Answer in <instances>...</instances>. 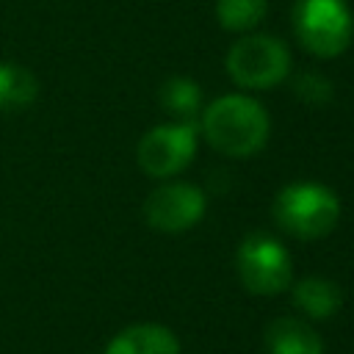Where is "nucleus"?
Returning <instances> with one entry per match:
<instances>
[{"mask_svg":"<svg viewBox=\"0 0 354 354\" xmlns=\"http://www.w3.org/2000/svg\"><path fill=\"white\" fill-rule=\"evenodd\" d=\"M199 127L213 149L230 158H246L263 149L271 122L257 100L246 94H224L202 111Z\"/></svg>","mask_w":354,"mask_h":354,"instance_id":"obj_1","label":"nucleus"},{"mask_svg":"<svg viewBox=\"0 0 354 354\" xmlns=\"http://www.w3.org/2000/svg\"><path fill=\"white\" fill-rule=\"evenodd\" d=\"M340 218V199L321 183H290L274 199V221L282 232L299 241H315L335 230Z\"/></svg>","mask_w":354,"mask_h":354,"instance_id":"obj_2","label":"nucleus"},{"mask_svg":"<svg viewBox=\"0 0 354 354\" xmlns=\"http://www.w3.org/2000/svg\"><path fill=\"white\" fill-rule=\"evenodd\" d=\"M293 33L318 58H337L354 39V19L346 0H296Z\"/></svg>","mask_w":354,"mask_h":354,"instance_id":"obj_3","label":"nucleus"},{"mask_svg":"<svg viewBox=\"0 0 354 354\" xmlns=\"http://www.w3.org/2000/svg\"><path fill=\"white\" fill-rule=\"evenodd\" d=\"M227 72L243 88H271L288 77L290 53L274 36L246 33L230 47Z\"/></svg>","mask_w":354,"mask_h":354,"instance_id":"obj_4","label":"nucleus"},{"mask_svg":"<svg viewBox=\"0 0 354 354\" xmlns=\"http://www.w3.org/2000/svg\"><path fill=\"white\" fill-rule=\"evenodd\" d=\"M235 268L241 285L254 296H277L293 279V266L285 246L266 232H252L238 243Z\"/></svg>","mask_w":354,"mask_h":354,"instance_id":"obj_5","label":"nucleus"},{"mask_svg":"<svg viewBox=\"0 0 354 354\" xmlns=\"http://www.w3.org/2000/svg\"><path fill=\"white\" fill-rule=\"evenodd\" d=\"M196 122H174V124H158L138 141L136 158L144 174L149 177H174L183 171L194 155H196Z\"/></svg>","mask_w":354,"mask_h":354,"instance_id":"obj_6","label":"nucleus"},{"mask_svg":"<svg viewBox=\"0 0 354 354\" xmlns=\"http://www.w3.org/2000/svg\"><path fill=\"white\" fill-rule=\"evenodd\" d=\"M207 207L205 194L191 183H163L144 202V218L152 230L177 235L202 221Z\"/></svg>","mask_w":354,"mask_h":354,"instance_id":"obj_7","label":"nucleus"},{"mask_svg":"<svg viewBox=\"0 0 354 354\" xmlns=\"http://www.w3.org/2000/svg\"><path fill=\"white\" fill-rule=\"evenodd\" d=\"M102 354H180V340L160 324H133L116 332Z\"/></svg>","mask_w":354,"mask_h":354,"instance_id":"obj_8","label":"nucleus"},{"mask_svg":"<svg viewBox=\"0 0 354 354\" xmlns=\"http://www.w3.org/2000/svg\"><path fill=\"white\" fill-rule=\"evenodd\" d=\"M268 354H324L321 335L301 318L279 315L266 326L263 335Z\"/></svg>","mask_w":354,"mask_h":354,"instance_id":"obj_9","label":"nucleus"},{"mask_svg":"<svg viewBox=\"0 0 354 354\" xmlns=\"http://www.w3.org/2000/svg\"><path fill=\"white\" fill-rule=\"evenodd\" d=\"M293 304L304 318L326 321L340 310L343 290L337 288V282L313 274V277H304L293 285Z\"/></svg>","mask_w":354,"mask_h":354,"instance_id":"obj_10","label":"nucleus"},{"mask_svg":"<svg viewBox=\"0 0 354 354\" xmlns=\"http://www.w3.org/2000/svg\"><path fill=\"white\" fill-rule=\"evenodd\" d=\"M160 105L163 111L174 119V122H196L199 124V113H202V88L183 75L169 77L160 86Z\"/></svg>","mask_w":354,"mask_h":354,"instance_id":"obj_11","label":"nucleus"},{"mask_svg":"<svg viewBox=\"0 0 354 354\" xmlns=\"http://www.w3.org/2000/svg\"><path fill=\"white\" fill-rule=\"evenodd\" d=\"M39 94L36 75L19 64H0V111L28 108Z\"/></svg>","mask_w":354,"mask_h":354,"instance_id":"obj_12","label":"nucleus"},{"mask_svg":"<svg viewBox=\"0 0 354 354\" xmlns=\"http://www.w3.org/2000/svg\"><path fill=\"white\" fill-rule=\"evenodd\" d=\"M268 11V0H216V19L232 33L254 30Z\"/></svg>","mask_w":354,"mask_h":354,"instance_id":"obj_13","label":"nucleus"},{"mask_svg":"<svg viewBox=\"0 0 354 354\" xmlns=\"http://www.w3.org/2000/svg\"><path fill=\"white\" fill-rule=\"evenodd\" d=\"M293 91L307 105H324L332 100V86L321 72H301L293 83Z\"/></svg>","mask_w":354,"mask_h":354,"instance_id":"obj_14","label":"nucleus"}]
</instances>
